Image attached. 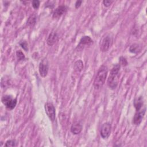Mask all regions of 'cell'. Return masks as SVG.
I'll return each instance as SVG.
<instances>
[{"mask_svg": "<svg viewBox=\"0 0 147 147\" xmlns=\"http://www.w3.org/2000/svg\"><path fill=\"white\" fill-rule=\"evenodd\" d=\"M120 67L121 65L119 64H117L111 69L110 74L107 79V85L111 90L115 89L118 86Z\"/></svg>", "mask_w": 147, "mask_h": 147, "instance_id": "1", "label": "cell"}, {"mask_svg": "<svg viewBox=\"0 0 147 147\" xmlns=\"http://www.w3.org/2000/svg\"><path fill=\"white\" fill-rule=\"evenodd\" d=\"M108 69L106 65H102L99 68L94 81V87L95 89H99L104 84L107 75Z\"/></svg>", "mask_w": 147, "mask_h": 147, "instance_id": "2", "label": "cell"}, {"mask_svg": "<svg viewBox=\"0 0 147 147\" xmlns=\"http://www.w3.org/2000/svg\"><path fill=\"white\" fill-rule=\"evenodd\" d=\"M2 103L6 106V108L12 110L13 109L17 104V99L14 98L12 96L6 95L2 96L1 99Z\"/></svg>", "mask_w": 147, "mask_h": 147, "instance_id": "3", "label": "cell"}, {"mask_svg": "<svg viewBox=\"0 0 147 147\" xmlns=\"http://www.w3.org/2000/svg\"><path fill=\"white\" fill-rule=\"evenodd\" d=\"M38 70L41 77L45 78L47 75L49 70V63L46 58L43 59L40 63Z\"/></svg>", "mask_w": 147, "mask_h": 147, "instance_id": "4", "label": "cell"}, {"mask_svg": "<svg viewBox=\"0 0 147 147\" xmlns=\"http://www.w3.org/2000/svg\"><path fill=\"white\" fill-rule=\"evenodd\" d=\"M45 113L48 115L49 119L52 121H54L55 119L56 112H55V108L53 105L52 103L47 102L45 104L44 106Z\"/></svg>", "mask_w": 147, "mask_h": 147, "instance_id": "5", "label": "cell"}, {"mask_svg": "<svg viewBox=\"0 0 147 147\" xmlns=\"http://www.w3.org/2000/svg\"><path fill=\"white\" fill-rule=\"evenodd\" d=\"M111 130V125L109 122L104 123L101 127L100 130V136L103 139H107L110 135Z\"/></svg>", "mask_w": 147, "mask_h": 147, "instance_id": "6", "label": "cell"}, {"mask_svg": "<svg viewBox=\"0 0 147 147\" xmlns=\"http://www.w3.org/2000/svg\"><path fill=\"white\" fill-rule=\"evenodd\" d=\"M113 42V40L111 37L110 36H107L105 37L102 41L100 49L102 52H106L107 51L109 48L111 47V45Z\"/></svg>", "mask_w": 147, "mask_h": 147, "instance_id": "7", "label": "cell"}, {"mask_svg": "<svg viewBox=\"0 0 147 147\" xmlns=\"http://www.w3.org/2000/svg\"><path fill=\"white\" fill-rule=\"evenodd\" d=\"M145 108L142 110H140L138 111H136L135 115L133 118V123L136 125H138L142 122V120L144 117L145 113Z\"/></svg>", "mask_w": 147, "mask_h": 147, "instance_id": "8", "label": "cell"}, {"mask_svg": "<svg viewBox=\"0 0 147 147\" xmlns=\"http://www.w3.org/2000/svg\"><path fill=\"white\" fill-rule=\"evenodd\" d=\"M67 10V7L65 5L59 6L53 13V17L55 18H58L63 15Z\"/></svg>", "mask_w": 147, "mask_h": 147, "instance_id": "9", "label": "cell"}, {"mask_svg": "<svg viewBox=\"0 0 147 147\" xmlns=\"http://www.w3.org/2000/svg\"><path fill=\"white\" fill-rule=\"evenodd\" d=\"M57 40H58L57 33L56 32H52L49 34L47 38V43L48 45L52 46L57 42Z\"/></svg>", "mask_w": 147, "mask_h": 147, "instance_id": "10", "label": "cell"}, {"mask_svg": "<svg viewBox=\"0 0 147 147\" xmlns=\"http://www.w3.org/2000/svg\"><path fill=\"white\" fill-rule=\"evenodd\" d=\"M82 125L80 123L78 122H75L72 125L71 127V131L74 134H78L82 131Z\"/></svg>", "mask_w": 147, "mask_h": 147, "instance_id": "11", "label": "cell"}, {"mask_svg": "<svg viewBox=\"0 0 147 147\" xmlns=\"http://www.w3.org/2000/svg\"><path fill=\"white\" fill-rule=\"evenodd\" d=\"M93 42L91 38L90 37L85 36L81 38L79 41V44L78 46H83V45H90L92 44Z\"/></svg>", "mask_w": 147, "mask_h": 147, "instance_id": "12", "label": "cell"}, {"mask_svg": "<svg viewBox=\"0 0 147 147\" xmlns=\"http://www.w3.org/2000/svg\"><path fill=\"white\" fill-rule=\"evenodd\" d=\"M143 105V98L142 96H139L136 98L134 101V106L136 111H138L141 109Z\"/></svg>", "mask_w": 147, "mask_h": 147, "instance_id": "13", "label": "cell"}, {"mask_svg": "<svg viewBox=\"0 0 147 147\" xmlns=\"http://www.w3.org/2000/svg\"><path fill=\"white\" fill-rule=\"evenodd\" d=\"M83 68V63L82 60H79L74 64V69L76 72L81 71Z\"/></svg>", "mask_w": 147, "mask_h": 147, "instance_id": "14", "label": "cell"}, {"mask_svg": "<svg viewBox=\"0 0 147 147\" xmlns=\"http://www.w3.org/2000/svg\"><path fill=\"white\" fill-rule=\"evenodd\" d=\"M140 51V47L137 44H133L130 45L129 48V51L133 53H137Z\"/></svg>", "mask_w": 147, "mask_h": 147, "instance_id": "15", "label": "cell"}, {"mask_svg": "<svg viewBox=\"0 0 147 147\" xmlns=\"http://www.w3.org/2000/svg\"><path fill=\"white\" fill-rule=\"evenodd\" d=\"M36 17L34 14H33L29 17L27 21V24L28 25L33 26L36 24Z\"/></svg>", "mask_w": 147, "mask_h": 147, "instance_id": "16", "label": "cell"}, {"mask_svg": "<svg viewBox=\"0 0 147 147\" xmlns=\"http://www.w3.org/2000/svg\"><path fill=\"white\" fill-rule=\"evenodd\" d=\"M16 56L17 57V59L19 61H21V60H23L25 59V55L23 53V52L19 50V51H17L16 52Z\"/></svg>", "mask_w": 147, "mask_h": 147, "instance_id": "17", "label": "cell"}, {"mask_svg": "<svg viewBox=\"0 0 147 147\" xmlns=\"http://www.w3.org/2000/svg\"><path fill=\"white\" fill-rule=\"evenodd\" d=\"M17 145V142L15 140H7L5 144V146H16Z\"/></svg>", "mask_w": 147, "mask_h": 147, "instance_id": "18", "label": "cell"}, {"mask_svg": "<svg viewBox=\"0 0 147 147\" xmlns=\"http://www.w3.org/2000/svg\"><path fill=\"white\" fill-rule=\"evenodd\" d=\"M119 65H122V66H126L127 65V61L126 60V59L123 57V56H121L119 59Z\"/></svg>", "mask_w": 147, "mask_h": 147, "instance_id": "19", "label": "cell"}, {"mask_svg": "<svg viewBox=\"0 0 147 147\" xmlns=\"http://www.w3.org/2000/svg\"><path fill=\"white\" fill-rule=\"evenodd\" d=\"M20 46L25 51H28V44L25 41H22L20 42Z\"/></svg>", "mask_w": 147, "mask_h": 147, "instance_id": "20", "label": "cell"}, {"mask_svg": "<svg viewBox=\"0 0 147 147\" xmlns=\"http://www.w3.org/2000/svg\"><path fill=\"white\" fill-rule=\"evenodd\" d=\"M40 6V1L38 0H34L32 1V6L34 9H38Z\"/></svg>", "mask_w": 147, "mask_h": 147, "instance_id": "21", "label": "cell"}, {"mask_svg": "<svg viewBox=\"0 0 147 147\" xmlns=\"http://www.w3.org/2000/svg\"><path fill=\"white\" fill-rule=\"evenodd\" d=\"M112 3H113V1H110V0H104L103 1V3L104 6L106 7L110 6Z\"/></svg>", "mask_w": 147, "mask_h": 147, "instance_id": "22", "label": "cell"}, {"mask_svg": "<svg viewBox=\"0 0 147 147\" xmlns=\"http://www.w3.org/2000/svg\"><path fill=\"white\" fill-rule=\"evenodd\" d=\"M82 3V1H77L76 2V3H75V7H76V9L79 8V7L80 6Z\"/></svg>", "mask_w": 147, "mask_h": 147, "instance_id": "23", "label": "cell"}]
</instances>
